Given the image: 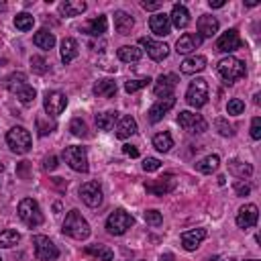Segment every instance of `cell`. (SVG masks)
<instances>
[{
  "label": "cell",
  "mask_w": 261,
  "mask_h": 261,
  "mask_svg": "<svg viewBox=\"0 0 261 261\" xmlns=\"http://www.w3.org/2000/svg\"><path fill=\"white\" fill-rule=\"evenodd\" d=\"M175 86H177V75L175 73H161L153 84V92L159 98H167V96L173 94Z\"/></svg>",
  "instance_id": "cell-14"
},
{
  "label": "cell",
  "mask_w": 261,
  "mask_h": 261,
  "mask_svg": "<svg viewBox=\"0 0 261 261\" xmlns=\"http://www.w3.org/2000/svg\"><path fill=\"white\" fill-rule=\"evenodd\" d=\"M200 45H202V37L198 33H184L175 43V51H177V55H190Z\"/></svg>",
  "instance_id": "cell-17"
},
{
  "label": "cell",
  "mask_w": 261,
  "mask_h": 261,
  "mask_svg": "<svg viewBox=\"0 0 261 261\" xmlns=\"http://www.w3.org/2000/svg\"><path fill=\"white\" fill-rule=\"evenodd\" d=\"M204 239H206V228H192L181 232V245L186 251H196Z\"/></svg>",
  "instance_id": "cell-21"
},
{
  "label": "cell",
  "mask_w": 261,
  "mask_h": 261,
  "mask_svg": "<svg viewBox=\"0 0 261 261\" xmlns=\"http://www.w3.org/2000/svg\"><path fill=\"white\" fill-rule=\"evenodd\" d=\"M186 102L194 108H202L208 102V84L204 77H196L194 82H190L186 90Z\"/></svg>",
  "instance_id": "cell-6"
},
{
  "label": "cell",
  "mask_w": 261,
  "mask_h": 261,
  "mask_svg": "<svg viewBox=\"0 0 261 261\" xmlns=\"http://www.w3.org/2000/svg\"><path fill=\"white\" fill-rule=\"evenodd\" d=\"M167 259H169V255L167 257H161V261H167Z\"/></svg>",
  "instance_id": "cell-57"
},
{
  "label": "cell",
  "mask_w": 261,
  "mask_h": 261,
  "mask_svg": "<svg viewBox=\"0 0 261 261\" xmlns=\"http://www.w3.org/2000/svg\"><path fill=\"white\" fill-rule=\"evenodd\" d=\"M234 194L237 196H249L251 194V186L249 184H245V181H234Z\"/></svg>",
  "instance_id": "cell-50"
},
{
  "label": "cell",
  "mask_w": 261,
  "mask_h": 261,
  "mask_svg": "<svg viewBox=\"0 0 261 261\" xmlns=\"http://www.w3.org/2000/svg\"><path fill=\"white\" fill-rule=\"evenodd\" d=\"M2 10H6V4H4V2H0V12H2Z\"/></svg>",
  "instance_id": "cell-56"
},
{
  "label": "cell",
  "mask_w": 261,
  "mask_h": 261,
  "mask_svg": "<svg viewBox=\"0 0 261 261\" xmlns=\"http://www.w3.org/2000/svg\"><path fill=\"white\" fill-rule=\"evenodd\" d=\"M251 139H261V118L259 116H255L253 120H251Z\"/></svg>",
  "instance_id": "cell-49"
},
{
  "label": "cell",
  "mask_w": 261,
  "mask_h": 261,
  "mask_svg": "<svg viewBox=\"0 0 261 261\" xmlns=\"http://www.w3.org/2000/svg\"><path fill=\"white\" fill-rule=\"evenodd\" d=\"M145 222L151 224V226H159L163 222V216H161L159 210H147L145 212Z\"/></svg>",
  "instance_id": "cell-47"
},
{
  "label": "cell",
  "mask_w": 261,
  "mask_h": 261,
  "mask_svg": "<svg viewBox=\"0 0 261 261\" xmlns=\"http://www.w3.org/2000/svg\"><path fill=\"white\" fill-rule=\"evenodd\" d=\"M86 8H88V4L84 0H65L59 4V12L63 16H77V14L86 12Z\"/></svg>",
  "instance_id": "cell-26"
},
{
  "label": "cell",
  "mask_w": 261,
  "mask_h": 261,
  "mask_svg": "<svg viewBox=\"0 0 261 261\" xmlns=\"http://www.w3.org/2000/svg\"><path fill=\"white\" fill-rule=\"evenodd\" d=\"M243 45H245V43H243V39L239 37V31H237V29H228V31L222 33V35L218 37V41H216V49L222 51V53L237 51V49H241Z\"/></svg>",
  "instance_id": "cell-13"
},
{
  "label": "cell",
  "mask_w": 261,
  "mask_h": 261,
  "mask_svg": "<svg viewBox=\"0 0 261 261\" xmlns=\"http://www.w3.org/2000/svg\"><path fill=\"white\" fill-rule=\"evenodd\" d=\"M118 120V112L116 110H106V112H100L96 114V126L100 130H110L114 128V122Z\"/></svg>",
  "instance_id": "cell-31"
},
{
  "label": "cell",
  "mask_w": 261,
  "mask_h": 261,
  "mask_svg": "<svg viewBox=\"0 0 261 261\" xmlns=\"http://www.w3.org/2000/svg\"><path fill=\"white\" fill-rule=\"evenodd\" d=\"M139 43L145 47L147 55H149L153 61H163V59L169 55V47H167L165 43L153 41V39H149V37H141V39H139Z\"/></svg>",
  "instance_id": "cell-15"
},
{
  "label": "cell",
  "mask_w": 261,
  "mask_h": 261,
  "mask_svg": "<svg viewBox=\"0 0 261 261\" xmlns=\"http://www.w3.org/2000/svg\"><path fill=\"white\" fill-rule=\"evenodd\" d=\"M204 67H206V57H204V55H190V57H186V59L181 61V65H179L181 73H186V75L198 73V71H202Z\"/></svg>",
  "instance_id": "cell-22"
},
{
  "label": "cell",
  "mask_w": 261,
  "mask_h": 261,
  "mask_svg": "<svg viewBox=\"0 0 261 261\" xmlns=\"http://www.w3.org/2000/svg\"><path fill=\"white\" fill-rule=\"evenodd\" d=\"M33 24H35V18L29 12H20L14 16V27L18 31H29V29H33Z\"/></svg>",
  "instance_id": "cell-40"
},
{
  "label": "cell",
  "mask_w": 261,
  "mask_h": 261,
  "mask_svg": "<svg viewBox=\"0 0 261 261\" xmlns=\"http://www.w3.org/2000/svg\"><path fill=\"white\" fill-rule=\"evenodd\" d=\"M210 261H226V259H222V257H212Z\"/></svg>",
  "instance_id": "cell-55"
},
{
  "label": "cell",
  "mask_w": 261,
  "mask_h": 261,
  "mask_svg": "<svg viewBox=\"0 0 261 261\" xmlns=\"http://www.w3.org/2000/svg\"><path fill=\"white\" fill-rule=\"evenodd\" d=\"M141 6L145 8V10H159L161 8V2H141Z\"/></svg>",
  "instance_id": "cell-53"
},
{
  "label": "cell",
  "mask_w": 261,
  "mask_h": 261,
  "mask_svg": "<svg viewBox=\"0 0 261 261\" xmlns=\"http://www.w3.org/2000/svg\"><path fill=\"white\" fill-rule=\"evenodd\" d=\"M57 157L55 155H49V157H45V163H43V167H45V171H53V169H57Z\"/></svg>",
  "instance_id": "cell-51"
},
{
  "label": "cell",
  "mask_w": 261,
  "mask_h": 261,
  "mask_svg": "<svg viewBox=\"0 0 261 261\" xmlns=\"http://www.w3.org/2000/svg\"><path fill=\"white\" fill-rule=\"evenodd\" d=\"M31 69H33L35 73H45L49 67H47V61H45L41 55H33V57H31Z\"/></svg>",
  "instance_id": "cell-45"
},
{
  "label": "cell",
  "mask_w": 261,
  "mask_h": 261,
  "mask_svg": "<svg viewBox=\"0 0 261 261\" xmlns=\"http://www.w3.org/2000/svg\"><path fill=\"white\" fill-rule=\"evenodd\" d=\"M2 169H4V165H2V163H0V171H2Z\"/></svg>",
  "instance_id": "cell-58"
},
{
  "label": "cell",
  "mask_w": 261,
  "mask_h": 261,
  "mask_svg": "<svg viewBox=\"0 0 261 261\" xmlns=\"http://www.w3.org/2000/svg\"><path fill=\"white\" fill-rule=\"evenodd\" d=\"M106 27H108L106 16L100 14L98 18H92L90 22H86V24L82 27V33H88V35H92V37H100V35L106 33Z\"/></svg>",
  "instance_id": "cell-27"
},
{
  "label": "cell",
  "mask_w": 261,
  "mask_h": 261,
  "mask_svg": "<svg viewBox=\"0 0 261 261\" xmlns=\"http://www.w3.org/2000/svg\"><path fill=\"white\" fill-rule=\"evenodd\" d=\"M63 159H65V163H67L73 171L86 173V171L90 169V165H88V151H86V147H80V145L65 147V149H63Z\"/></svg>",
  "instance_id": "cell-5"
},
{
  "label": "cell",
  "mask_w": 261,
  "mask_h": 261,
  "mask_svg": "<svg viewBox=\"0 0 261 261\" xmlns=\"http://www.w3.org/2000/svg\"><path fill=\"white\" fill-rule=\"evenodd\" d=\"M35 96H37V92H35V88H33V86H24V88L16 94V98H18V100H20V104H24V106L33 104V102H35Z\"/></svg>",
  "instance_id": "cell-42"
},
{
  "label": "cell",
  "mask_w": 261,
  "mask_h": 261,
  "mask_svg": "<svg viewBox=\"0 0 261 261\" xmlns=\"http://www.w3.org/2000/svg\"><path fill=\"white\" fill-rule=\"evenodd\" d=\"M69 130H71L73 137H86L88 135V126H86V122L82 118H73L69 122Z\"/></svg>",
  "instance_id": "cell-43"
},
{
  "label": "cell",
  "mask_w": 261,
  "mask_h": 261,
  "mask_svg": "<svg viewBox=\"0 0 261 261\" xmlns=\"http://www.w3.org/2000/svg\"><path fill=\"white\" fill-rule=\"evenodd\" d=\"M216 71L224 80V84H234L237 80L245 77L247 67H245V61H241V59H237L232 55H226L216 63Z\"/></svg>",
  "instance_id": "cell-2"
},
{
  "label": "cell",
  "mask_w": 261,
  "mask_h": 261,
  "mask_svg": "<svg viewBox=\"0 0 261 261\" xmlns=\"http://www.w3.org/2000/svg\"><path fill=\"white\" fill-rule=\"evenodd\" d=\"M24 86H29V84H27V75L20 73V71L10 73L8 80H6V88H8V92H12V94H18Z\"/></svg>",
  "instance_id": "cell-36"
},
{
  "label": "cell",
  "mask_w": 261,
  "mask_h": 261,
  "mask_svg": "<svg viewBox=\"0 0 261 261\" xmlns=\"http://www.w3.org/2000/svg\"><path fill=\"white\" fill-rule=\"evenodd\" d=\"M243 110H245V102H243L241 98L228 100V104H226V112H228V114L237 116V114H243Z\"/></svg>",
  "instance_id": "cell-44"
},
{
  "label": "cell",
  "mask_w": 261,
  "mask_h": 261,
  "mask_svg": "<svg viewBox=\"0 0 261 261\" xmlns=\"http://www.w3.org/2000/svg\"><path fill=\"white\" fill-rule=\"evenodd\" d=\"M228 171L241 179H247L253 175V165L251 163H245V161H239V159H232L228 161Z\"/></svg>",
  "instance_id": "cell-30"
},
{
  "label": "cell",
  "mask_w": 261,
  "mask_h": 261,
  "mask_svg": "<svg viewBox=\"0 0 261 261\" xmlns=\"http://www.w3.org/2000/svg\"><path fill=\"white\" fill-rule=\"evenodd\" d=\"M151 84V77H139V80H126L124 82V90L128 92V94H133V92H137V90H141V88H147Z\"/></svg>",
  "instance_id": "cell-41"
},
{
  "label": "cell",
  "mask_w": 261,
  "mask_h": 261,
  "mask_svg": "<svg viewBox=\"0 0 261 261\" xmlns=\"http://www.w3.org/2000/svg\"><path fill=\"white\" fill-rule=\"evenodd\" d=\"M214 126H216V130H218L222 137H232V135H234V128H232L224 118H216V120H214Z\"/></svg>",
  "instance_id": "cell-46"
},
{
  "label": "cell",
  "mask_w": 261,
  "mask_h": 261,
  "mask_svg": "<svg viewBox=\"0 0 261 261\" xmlns=\"http://www.w3.org/2000/svg\"><path fill=\"white\" fill-rule=\"evenodd\" d=\"M122 153H124V155H128V157H133V159H135V157H139V149H137L135 145H128V143H126V145H122Z\"/></svg>",
  "instance_id": "cell-52"
},
{
  "label": "cell",
  "mask_w": 261,
  "mask_h": 261,
  "mask_svg": "<svg viewBox=\"0 0 261 261\" xmlns=\"http://www.w3.org/2000/svg\"><path fill=\"white\" fill-rule=\"evenodd\" d=\"M169 20L175 29H186L188 22H190V12L184 4H173L171 8V14H169Z\"/></svg>",
  "instance_id": "cell-24"
},
{
  "label": "cell",
  "mask_w": 261,
  "mask_h": 261,
  "mask_svg": "<svg viewBox=\"0 0 261 261\" xmlns=\"http://www.w3.org/2000/svg\"><path fill=\"white\" fill-rule=\"evenodd\" d=\"M84 253L90 255V257H96L98 261H112L114 259V253L104 245H90V247L84 249Z\"/></svg>",
  "instance_id": "cell-34"
},
{
  "label": "cell",
  "mask_w": 261,
  "mask_h": 261,
  "mask_svg": "<svg viewBox=\"0 0 261 261\" xmlns=\"http://www.w3.org/2000/svg\"><path fill=\"white\" fill-rule=\"evenodd\" d=\"M247 261H257V259H247Z\"/></svg>",
  "instance_id": "cell-59"
},
{
  "label": "cell",
  "mask_w": 261,
  "mask_h": 261,
  "mask_svg": "<svg viewBox=\"0 0 261 261\" xmlns=\"http://www.w3.org/2000/svg\"><path fill=\"white\" fill-rule=\"evenodd\" d=\"M67 106V98L63 92H57V90H51L45 94V100H43V108L47 112V116H59Z\"/></svg>",
  "instance_id": "cell-10"
},
{
  "label": "cell",
  "mask_w": 261,
  "mask_h": 261,
  "mask_svg": "<svg viewBox=\"0 0 261 261\" xmlns=\"http://www.w3.org/2000/svg\"><path fill=\"white\" fill-rule=\"evenodd\" d=\"M77 57V41L71 37H65L61 41V61L63 63H71Z\"/></svg>",
  "instance_id": "cell-29"
},
{
  "label": "cell",
  "mask_w": 261,
  "mask_h": 261,
  "mask_svg": "<svg viewBox=\"0 0 261 261\" xmlns=\"http://www.w3.org/2000/svg\"><path fill=\"white\" fill-rule=\"evenodd\" d=\"M6 143H8V147H10L12 153L24 155L31 149V133L24 126H12L6 133Z\"/></svg>",
  "instance_id": "cell-4"
},
{
  "label": "cell",
  "mask_w": 261,
  "mask_h": 261,
  "mask_svg": "<svg viewBox=\"0 0 261 261\" xmlns=\"http://www.w3.org/2000/svg\"><path fill=\"white\" fill-rule=\"evenodd\" d=\"M133 27H135V20L128 12H124V10L114 12V29H116L118 35H130Z\"/></svg>",
  "instance_id": "cell-23"
},
{
  "label": "cell",
  "mask_w": 261,
  "mask_h": 261,
  "mask_svg": "<svg viewBox=\"0 0 261 261\" xmlns=\"http://www.w3.org/2000/svg\"><path fill=\"white\" fill-rule=\"evenodd\" d=\"M0 261H2V257H0Z\"/></svg>",
  "instance_id": "cell-60"
},
{
  "label": "cell",
  "mask_w": 261,
  "mask_h": 261,
  "mask_svg": "<svg viewBox=\"0 0 261 261\" xmlns=\"http://www.w3.org/2000/svg\"><path fill=\"white\" fill-rule=\"evenodd\" d=\"M35 122H37V130H39L41 137H47V135H51L57 128V122L51 116H47V114H39Z\"/></svg>",
  "instance_id": "cell-35"
},
{
  "label": "cell",
  "mask_w": 261,
  "mask_h": 261,
  "mask_svg": "<svg viewBox=\"0 0 261 261\" xmlns=\"http://www.w3.org/2000/svg\"><path fill=\"white\" fill-rule=\"evenodd\" d=\"M33 245H35V257L39 261H53V259L59 257L57 245L45 234H35L33 237Z\"/></svg>",
  "instance_id": "cell-9"
},
{
  "label": "cell",
  "mask_w": 261,
  "mask_h": 261,
  "mask_svg": "<svg viewBox=\"0 0 261 261\" xmlns=\"http://www.w3.org/2000/svg\"><path fill=\"white\" fill-rule=\"evenodd\" d=\"M259 220V210L255 204H245L237 212V226L239 228H253Z\"/></svg>",
  "instance_id": "cell-16"
},
{
  "label": "cell",
  "mask_w": 261,
  "mask_h": 261,
  "mask_svg": "<svg viewBox=\"0 0 261 261\" xmlns=\"http://www.w3.org/2000/svg\"><path fill=\"white\" fill-rule=\"evenodd\" d=\"M94 94L98 96V98H114V94H116V82L114 80H98L96 84H94Z\"/></svg>",
  "instance_id": "cell-28"
},
{
  "label": "cell",
  "mask_w": 261,
  "mask_h": 261,
  "mask_svg": "<svg viewBox=\"0 0 261 261\" xmlns=\"http://www.w3.org/2000/svg\"><path fill=\"white\" fill-rule=\"evenodd\" d=\"M18 241H20V232H16L14 228H6L0 232V247H4V249L14 247Z\"/></svg>",
  "instance_id": "cell-39"
},
{
  "label": "cell",
  "mask_w": 261,
  "mask_h": 261,
  "mask_svg": "<svg viewBox=\"0 0 261 261\" xmlns=\"http://www.w3.org/2000/svg\"><path fill=\"white\" fill-rule=\"evenodd\" d=\"M149 29H151V33L157 35V37H165V35H169V31H171V20H169V16H167L165 12H155V14L149 18Z\"/></svg>",
  "instance_id": "cell-19"
},
{
  "label": "cell",
  "mask_w": 261,
  "mask_h": 261,
  "mask_svg": "<svg viewBox=\"0 0 261 261\" xmlns=\"http://www.w3.org/2000/svg\"><path fill=\"white\" fill-rule=\"evenodd\" d=\"M173 106H175V98H173V96L159 98V100L149 108V114H147V116H149V122H153V124H155V122H159V120H161V118H163V116H165Z\"/></svg>",
  "instance_id": "cell-18"
},
{
  "label": "cell",
  "mask_w": 261,
  "mask_h": 261,
  "mask_svg": "<svg viewBox=\"0 0 261 261\" xmlns=\"http://www.w3.org/2000/svg\"><path fill=\"white\" fill-rule=\"evenodd\" d=\"M80 198H82V202H84L86 206H90V208L100 206V204H102V188H100V184H98V181H86V184H82V188H80Z\"/></svg>",
  "instance_id": "cell-12"
},
{
  "label": "cell",
  "mask_w": 261,
  "mask_h": 261,
  "mask_svg": "<svg viewBox=\"0 0 261 261\" xmlns=\"http://www.w3.org/2000/svg\"><path fill=\"white\" fill-rule=\"evenodd\" d=\"M33 43H35L39 49L49 51V49H53V45H55V35H53V33H49L47 29H41L39 33H35Z\"/></svg>",
  "instance_id": "cell-32"
},
{
  "label": "cell",
  "mask_w": 261,
  "mask_h": 261,
  "mask_svg": "<svg viewBox=\"0 0 261 261\" xmlns=\"http://www.w3.org/2000/svg\"><path fill=\"white\" fill-rule=\"evenodd\" d=\"M153 147H155L157 151H161V153H167V151L173 147V139H171V135H169L167 130L157 133V135L153 137Z\"/></svg>",
  "instance_id": "cell-38"
},
{
  "label": "cell",
  "mask_w": 261,
  "mask_h": 261,
  "mask_svg": "<svg viewBox=\"0 0 261 261\" xmlns=\"http://www.w3.org/2000/svg\"><path fill=\"white\" fill-rule=\"evenodd\" d=\"M161 167V161L157 159V157H147L145 161H143V169L147 171V173H151V171H157Z\"/></svg>",
  "instance_id": "cell-48"
},
{
  "label": "cell",
  "mask_w": 261,
  "mask_h": 261,
  "mask_svg": "<svg viewBox=\"0 0 261 261\" xmlns=\"http://www.w3.org/2000/svg\"><path fill=\"white\" fill-rule=\"evenodd\" d=\"M218 165H220V157L218 155H208V157H204L196 163V169L200 173H212V171L218 169Z\"/></svg>",
  "instance_id": "cell-37"
},
{
  "label": "cell",
  "mask_w": 261,
  "mask_h": 261,
  "mask_svg": "<svg viewBox=\"0 0 261 261\" xmlns=\"http://www.w3.org/2000/svg\"><path fill=\"white\" fill-rule=\"evenodd\" d=\"M61 230H63V234H67V237H71V239H75V241H86V239L90 237V232H92L88 220H86V218L82 216V212L75 210V208L67 212Z\"/></svg>",
  "instance_id": "cell-1"
},
{
  "label": "cell",
  "mask_w": 261,
  "mask_h": 261,
  "mask_svg": "<svg viewBox=\"0 0 261 261\" xmlns=\"http://www.w3.org/2000/svg\"><path fill=\"white\" fill-rule=\"evenodd\" d=\"M218 20H216V16H212V14H202L200 18H198V35L202 37V39H210V37H214L216 33H218Z\"/></svg>",
  "instance_id": "cell-20"
},
{
  "label": "cell",
  "mask_w": 261,
  "mask_h": 261,
  "mask_svg": "<svg viewBox=\"0 0 261 261\" xmlns=\"http://www.w3.org/2000/svg\"><path fill=\"white\" fill-rule=\"evenodd\" d=\"M135 133H137V120H135L133 116H122V118H118L116 130H114V135H116L118 139H128V137L135 135Z\"/></svg>",
  "instance_id": "cell-25"
},
{
  "label": "cell",
  "mask_w": 261,
  "mask_h": 261,
  "mask_svg": "<svg viewBox=\"0 0 261 261\" xmlns=\"http://www.w3.org/2000/svg\"><path fill=\"white\" fill-rule=\"evenodd\" d=\"M18 216H20V220H22L27 226H31V228L43 224L41 206H39L37 200H33V198H22V200L18 202Z\"/></svg>",
  "instance_id": "cell-3"
},
{
  "label": "cell",
  "mask_w": 261,
  "mask_h": 261,
  "mask_svg": "<svg viewBox=\"0 0 261 261\" xmlns=\"http://www.w3.org/2000/svg\"><path fill=\"white\" fill-rule=\"evenodd\" d=\"M177 124L190 135H202L208 128V122L204 120V116L196 114V112H190V110H181L177 114Z\"/></svg>",
  "instance_id": "cell-7"
},
{
  "label": "cell",
  "mask_w": 261,
  "mask_h": 261,
  "mask_svg": "<svg viewBox=\"0 0 261 261\" xmlns=\"http://www.w3.org/2000/svg\"><path fill=\"white\" fill-rule=\"evenodd\" d=\"M133 222H135V218H133L126 210L116 208V210L108 216V220H106V228H108V232H110V234L120 237V234H124V232L133 226Z\"/></svg>",
  "instance_id": "cell-8"
},
{
  "label": "cell",
  "mask_w": 261,
  "mask_h": 261,
  "mask_svg": "<svg viewBox=\"0 0 261 261\" xmlns=\"http://www.w3.org/2000/svg\"><path fill=\"white\" fill-rule=\"evenodd\" d=\"M175 186H177V181H175V177H173L171 173H165V175H161V177H157V179L145 181V190H147L149 194H153V196H165V194L173 192Z\"/></svg>",
  "instance_id": "cell-11"
},
{
  "label": "cell",
  "mask_w": 261,
  "mask_h": 261,
  "mask_svg": "<svg viewBox=\"0 0 261 261\" xmlns=\"http://www.w3.org/2000/svg\"><path fill=\"white\" fill-rule=\"evenodd\" d=\"M116 55H118L120 61L130 63V61H139V59L143 57V49H139V47H135V45H122V47L116 51Z\"/></svg>",
  "instance_id": "cell-33"
},
{
  "label": "cell",
  "mask_w": 261,
  "mask_h": 261,
  "mask_svg": "<svg viewBox=\"0 0 261 261\" xmlns=\"http://www.w3.org/2000/svg\"><path fill=\"white\" fill-rule=\"evenodd\" d=\"M208 4H210V8H222L226 2H224V0H210Z\"/></svg>",
  "instance_id": "cell-54"
}]
</instances>
